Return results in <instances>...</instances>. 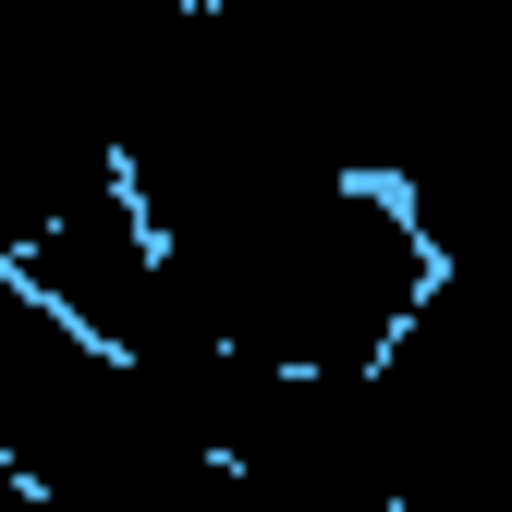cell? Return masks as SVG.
I'll list each match as a JSON object with an SVG mask.
<instances>
[{
    "instance_id": "cell-1",
    "label": "cell",
    "mask_w": 512,
    "mask_h": 512,
    "mask_svg": "<svg viewBox=\"0 0 512 512\" xmlns=\"http://www.w3.org/2000/svg\"><path fill=\"white\" fill-rule=\"evenodd\" d=\"M0 269H13L25 293H49L74 330H98L110 354H135L159 317H171V244H159V220L135 208L122 159H86L61 196H37V220L13 232Z\"/></svg>"
}]
</instances>
